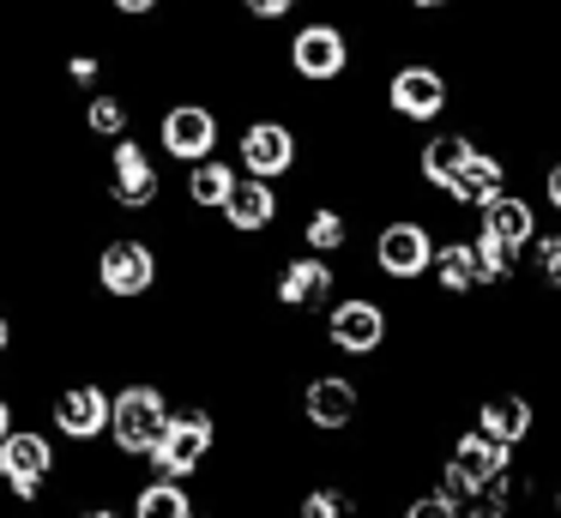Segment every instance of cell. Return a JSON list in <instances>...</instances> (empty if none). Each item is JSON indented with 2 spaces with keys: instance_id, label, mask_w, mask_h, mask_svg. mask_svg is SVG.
I'll return each instance as SVG.
<instances>
[{
  "instance_id": "19",
  "label": "cell",
  "mask_w": 561,
  "mask_h": 518,
  "mask_svg": "<svg viewBox=\"0 0 561 518\" xmlns=\"http://www.w3.org/2000/svg\"><path fill=\"white\" fill-rule=\"evenodd\" d=\"M236 169L218 163V157H199V163H187V199L199 205V211H224V199L236 193Z\"/></svg>"
},
{
  "instance_id": "33",
  "label": "cell",
  "mask_w": 561,
  "mask_h": 518,
  "mask_svg": "<svg viewBox=\"0 0 561 518\" xmlns=\"http://www.w3.org/2000/svg\"><path fill=\"white\" fill-rule=\"evenodd\" d=\"M115 12H127V19H151L158 12V0H110Z\"/></svg>"
},
{
  "instance_id": "24",
  "label": "cell",
  "mask_w": 561,
  "mask_h": 518,
  "mask_svg": "<svg viewBox=\"0 0 561 518\" xmlns=\"http://www.w3.org/2000/svg\"><path fill=\"white\" fill-rule=\"evenodd\" d=\"M85 127L91 133H98V139H122V133H127V103H122V96H115V91H91V103H85Z\"/></svg>"
},
{
  "instance_id": "37",
  "label": "cell",
  "mask_w": 561,
  "mask_h": 518,
  "mask_svg": "<svg viewBox=\"0 0 561 518\" xmlns=\"http://www.w3.org/2000/svg\"><path fill=\"white\" fill-rule=\"evenodd\" d=\"M416 7H440V0H416Z\"/></svg>"
},
{
  "instance_id": "6",
  "label": "cell",
  "mask_w": 561,
  "mask_h": 518,
  "mask_svg": "<svg viewBox=\"0 0 561 518\" xmlns=\"http://www.w3.org/2000/svg\"><path fill=\"white\" fill-rule=\"evenodd\" d=\"M103 193H110V205H122V211H151L158 205V193H163V181H158V163H151V151L139 139H115V151H110V175H103Z\"/></svg>"
},
{
  "instance_id": "34",
  "label": "cell",
  "mask_w": 561,
  "mask_h": 518,
  "mask_svg": "<svg viewBox=\"0 0 561 518\" xmlns=\"http://www.w3.org/2000/svg\"><path fill=\"white\" fill-rule=\"evenodd\" d=\"M19 428V404H13V398H7V392H0V440H7V434H13Z\"/></svg>"
},
{
  "instance_id": "1",
  "label": "cell",
  "mask_w": 561,
  "mask_h": 518,
  "mask_svg": "<svg viewBox=\"0 0 561 518\" xmlns=\"http://www.w3.org/2000/svg\"><path fill=\"white\" fill-rule=\"evenodd\" d=\"M55 476H61V434L19 422V428L0 440V494L31 513V506H43V494H49Z\"/></svg>"
},
{
  "instance_id": "11",
  "label": "cell",
  "mask_w": 561,
  "mask_h": 518,
  "mask_svg": "<svg viewBox=\"0 0 561 518\" xmlns=\"http://www.w3.org/2000/svg\"><path fill=\"white\" fill-rule=\"evenodd\" d=\"M332 344L344 349V356H368V349H380V337H387V313L375 308V301H339L332 308Z\"/></svg>"
},
{
  "instance_id": "9",
  "label": "cell",
  "mask_w": 561,
  "mask_h": 518,
  "mask_svg": "<svg viewBox=\"0 0 561 518\" xmlns=\"http://www.w3.org/2000/svg\"><path fill=\"white\" fill-rule=\"evenodd\" d=\"M290 163H296L290 127H278V120H254V127L242 133V169L248 175L278 181V175H290Z\"/></svg>"
},
{
  "instance_id": "21",
  "label": "cell",
  "mask_w": 561,
  "mask_h": 518,
  "mask_svg": "<svg viewBox=\"0 0 561 518\" xmlns=\"http://www.w3.org/2000/svg\"><path fill=\"white\" fill-rule=\"evenodd\" d=\"M471 139L465 133H440V139H428V151H423V175L435 181V187H453L459 181V169L471 163Z\"/></svg>"
},
{
  "instance_id": "8",
  "label": "cell",
  "mask_w": 561,
  "mask_h": 518,
  "mask_svg": "<svg viewBox=\"0 0 561 518\" xmlns=\"http://www.w3.org/2000/svg\"><path fill=\"white\" fill-rule=\"evenodd\" d=\"M158 145L175 163H199V157H218V115L199 103H175L158 127Z\"/></svg>"
},
{
  "instance_id": "20",
  "label": "cell",
  "mask_w": 561,
  "mask_h": 518,
  "mask_svg": "<svg viewBox=\"0 0 561 518\" xmlns=\"http://www.w3.org/2000/svg\"><path fill=\"white\" fill-rule=\"evenodd\" d=\"M134 518H194V494L182 488V476H151L134 494Z\"/></svg>"
},
{
  "instance_id": "18",
  "label": "cell",
  "mask_w": 561,
  "mask_h": 518,
  "mask_svg": "<svg viewBox=\"0 0 561 518\" xmlns=\"http://www.w3.org/2000/svg\"><path fill=\"white\" fill-rule=\"evenodd\" d=\"M483 211V235L501 241V248H525L531 241V211H525V199H513V193H495L489 205H477Z\"/></svg>"
},
{
  "instance_id": "14",
  "label": "cell",
  "mask_w": 561,
  "mask_h": 518,
  "mask_svg": "<svg viewBox=\"0 0 561 518\" xmlns=\"http://www.w3.org/2000/svg\"><path fill=\"white\" fill-rule=\"evenodd\" d=\"M387 96H392L399 115L428 120V115H440V103H447V84H440V72H428V67H404L399 79L387 84Z\"/></svg>"
},
{
  "instance_id": "32",
  "label": "cell",
  "mask_w": 561,
  "mask_h": 518,
  "mask_svg": "<svg viewBox=\"0 0 561 518\" xmlns=\"http://www.w3.org/2000/svg\"><path fill=\"white\" fill-rule=\"evenodd\" d=\"M13 344H19V325H13V313L0 308V361L13 356Z\"/></svg>"
},
{
  "instance_id": "31",
  "label": "cell",
  "mask_w": 561,
  "mask_h": 518,
  "mask_svg": "<svg viewBox=\"0 0 561 518\" xmlns=\"http://www.w3.org/2000/svg\"><path fill=\"white\" fill-rule=\"evenodd\" d=\"M73 518H134V513H122V506H115V500H85V506H79Z\"/></svg>"
},
{
  "instance_id": "12",
  "label": "cell",
  "mask_w": 561,
  "mask_h": 518,
  "mask_svg": "<svg viewBox=\"0 0 561 518\" xmlns=\"http://www.w3.org/2000/svg\"><path fill=\"white\" fill-rule=\"evenodd\" d=\"M290 67L302 72V79H339L344 72V36L332 31V24H308V31H296Z\"/></svg>"
},
{
  "instance_id": "15",
  "label": "cell",
  "mask_w": 561,
  "mask_h": 518,
  "mask_svg": "<svg viewBox=\"0 0 561 518\" xmlns=\"http://www.w3.org/2000/svg\"><path fill=\"white\" fill-rule=\"evenodd\" d=\"M224 217H230V229H242V235L266 229L272 217H278V193H272V181H260V175L236 181V193L224 199Z\"/></svg>"
},
{
  "instance_id": "36",
  "label": "cell",
  "mask_w": 561,
  "mask_h": 518,
  "mask_svg": "<svg viewBox=\"0 0 561 518\" xmlns=\"http://www.w3.org/2000/svg\"><path fill=\"white\" fill-rule=\"evenodd\" d=\"M465 518H507L501 506H477V513H465Z\"/></svg>"
},
{
  "instance_id": "16",
  "label": "cell",
  "mask_w": 561,
  "mask_h": 518,
  "mask_svg": "<svg viewBox=\"0 0 561 518\" xmlns=\"http://www.w3.org/2000/svg\"><path fill=\"white\" fill-rule=\"evenodd\" d=\"M332 296V265L327 260H290L278 272V301L284 308H320Z\"/></svg>"
},
{
  "instance_id": "26",
  "label": "cell",
  "mask_w": 561,
  "mask_h": 518,
  "mask_svg": "<svg viewBox=\"0 0 561 518\" xmlns=\"http://www.w3.org/2000/svg\"><path fill=\"white\" fill-rule=\"evenodd\" d=\"M302 518H356V506H351V494H339V488H314L302 500Z\"/></svg>"
},
{
  "instance_id": "2",
  "label": "cell",
  "mask_w": 561,
  "mask_h": 518,
  "mask_svg": "<svg viewBox=\"0 0 561 518\" xmlns=\"http://www.w3.org/2000/svg\"><path fill=\"white\" fill-rule=\"evenodd\" d=\"M163 428H170V398H163L151 380H127L122 392H115V416H110L115 452H122V458H146L151 446L163 440Z\"/></svg>"
},
{
  "instance_id": "25",
  "label": "cell",
  "mask_w": 561,
  "mask_h": 518,
  "mask_svg": "<svg viewBox=\"0 0 561 518\" xmlns=\"http://www.w3.org/2000/svg\"><path fill=\"white\" fill-rule=\"evenodd\" d=\"M302 235H308V248H314V253H332V248H344V217L339 211H314Z\"/></svg>"
},
{
  "instance_id": "17",
  "label": "cell",
  "mask_w": 561,
  "mask_h": 518,
  "mask_svg": "<svg viewBox=\"0 0 561 518\" xmlns=\"http://www.w3.org/2000/svg\"><path fill=\"white\" fill-rule=\"evenodd\" d=\"M302 410H308V422H314V428H344V422L356 416V385L339 380V373H327V380L308 385Z\"/></svg>"
},
{
  "instance_id": "22",
  "label": "cell",
  "mask_w": 561,
  "mask_h": 518,
  "mask_svg": "<svg viewBox=\"0 0 561 518\" xmlns=\"http://www.w3.org/2000/svg\"><path fill=\"white\" fill-rule=\"evenodd\" d=\"M477 428H483L489 440L513 446V440H525V428H531V404H525V398H495V404H483Z\"/></svg>"
},
{
  "instance_id": "27",
  "label": "cell",
  "mask_w": 561,
  "mask_h": 518,
  "mask_svg": "<svg viewBox=\"0 0 561 518\" xmlns=\"http://www.w3.org/2000/svg\"><path fill=\"white\" fill-rule=\"evenodd\" d=\"M98 72H103L98 55H73V60H67V79H73L79 91H98Z\"/></svg>"
},
{
  "instance_id": "13",
  "label": "cell",
  "mask_w": 561,
  "mask_h": 518,
  "mask_svg": "<svg viewBox=\"0 0 561 518\" xmlns=\"http://www.w3.org/2000/svg\"><path fill=\"white\" fill-rule=\"evenodd\" d=\"M447 470H459L471 488H495V482L507 476V446L489 440V434L477 428V434H465V440H459V452H453Z\"/></svg>"
},
{
  "instance_id": "10",
  "label": "cell",
  "mask_w": 561,
  "mask_h": 518,
  "mask_svg": "<svg viewBox=\"0 0 561 518\" xmlns=\"http://www.w3.org/2000/svg\"><path fill=\"white\" fill-rule=\"evenodd\" d=\"M375 260H380V272H387V277H416V272L435 265V248H428L423 223H387V229H380V241H375Z\"/></svg>"
},
{
  "instance_id": "38",
  "label": "cell",
  "mask_w": 561,
  "mask_h": 518,
  "mask_svg": "<svg viewBox=\"0 0 561 518\" xmlns=\"http://www.w3.org/2000/svg\"><path fill=\"white\" fill-rule=\"evenodd\" d=\"M194 518H199V513H194Z\"/></svg>"
},
{
  "instance_id": "4",
  "label": "cell",
  "mask_w": 561,
  "mask_h": 518,
  "mask_svg": "<svg viewBox=\"0 0 561 518\" xmlns=\"http://www.w3.org/2000/svg\"><path fill=\"white\" fill-rule=\"evenodd\" d=\"M211 440H218V422H211L206 404H187V410H170V428H163V440L146 452V464L158 470V476H194L199 464H206Z\"/></svg>"
},
{
  "instance_id": "3",
  "label": "cell",
  "mask_w": 561,
  "mask_h": 518,
  "mask_svg": "<svg viewBox=\"0 0 561 518\" xmlns=\"http://www.w3.org/2000/svg\"><path fill=\"white\" fill-rule=\"evenodd\" d=\"M110 416H115V392L103 380H67L49 398V428L67 446H98L110 440Z\"/></svg>"
},
{
  "instance_id": "30",
  "label": "cell",
  "mask_w": 561,
  "mask_h": 518,
  "mask_svg": "<svg viewBox=\"0 0 561 518\" xmlns=\"http://www.w3.org/2000/svg\"><path fill=\"white\" fill-rule=\"evenodd\" d=\"M248 12H254V19H284V12L290 7H302V0H242Z\"/></svg>"
},
{
  "instance_id": "29",
  "label": "cell",
  "mask_w": 561,
  "mask_h": 518,
  "mask_svg": "<svg viewBox=\"0 0 561 518\" xmlns=\"http://www.w3.org/2000/svg\"><path fill=\"white\" fill-rule=\"evenodd\" d=\"M404 518H459V513H453L447 494H428V500H411V513H404Z\"/></svg>"
},
{
  "instance_id": "5",
  "label": "cell",
  "mask_w": 561,
  "mask_h": 518,
  "mask_svg": "<svg viewBox=\"0 0 561 518\" xmlns=\"http://www.w3.org/2000/svg\"><path fill=\"white\" fill-rule=\"evenodd\" d=\"M98 289L110 301H139L158 289V253L139 235H115L98 248Z\"/></svg>"
},
{
  "instance_id": "28",
  "label": "cell",
  "mask_w": 561,
  "mask_h": 518,
  "mask_svg": "<svg viewBox=\"0 0 561 518\" xmlns=\"http://www.w3.org/2000/svg\"><path fill=\"white\" fill-rule=\"evenodd\" d=\"M537 272H543L549 284H561V235H549L543 248H537Z\"/></svg>"
},
{
  "instance_id": "35",
  "label": "cell",
  "mask_w": 561,
  "mask_h": 518,
  "mask_svg": "<svg viewBox=\"0 0 561 518\" xmlns=\"http://www.w3.org/2000/svg\"><path fill=\"white\" fill-rule=\"evenodd\" d=\"M549 199H556V211H561V163L549 169Z\"/></svg>"
},
{
  "instance_id": "7",
  "label": "cell",
  "mask_w": 561,
  "mask_h": 518,
  "mask_svg": "<svg viewBox=\"0 0 561 518\" xmlns=\"http://www.w3.org/2000/svg\"><path fill=\"white\" fill-rule=\"evenodd\" d=\"M513 265V248H501V241L477 235V241H453V248L435 253V272L447 289H471V284H495L501 272Z\"/></svg>"
},
{
  "instance_id": "23",
  "label": "cell",
  "mask_w": 561,
  "mask_h": 518,
  "mask_svg": "<svg viewBox=\"0 0 561 518\" xmlns=\"http://www.w3.org/2000/svg\"><path fill=\"white\" fill-rule=\"evenodd\" d=\"M447 193H453L459 205H489V199L501 193V163H495V157H483V151H477L471 163L459 169V181H453Z\"/></svg>"
}]
</instances>
